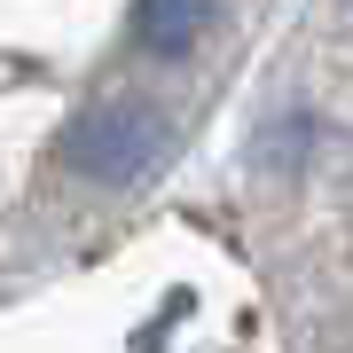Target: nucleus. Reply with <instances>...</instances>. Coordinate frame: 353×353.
Segmentation results:
<instances>
[{
  "instance_id": "f257e3e1",
  "label": "nucleus",
  "mask_w": 353,
  "mask_h": 353,
  "mask_svg": "<svg viewBox=\"0 0 353 353\" xmlns=\"http://www.w3.org/2000/svg\"><path fill=\"white\" fill-rule=\"evenodd\" d=\"M157 150H165V126H157V110H141V102H118V110H102V118L79 126V165L102 173V181H134Z\"/></svg>"
},
{
  "instance_id": "f03ea898",
  "label": "nucleus",
  "mask_w": 353,
  "mask_h": 353,
  "mask_svg": "<svg viewBox=\"0 0 353 353\" xmlns=\"http://www.w3.org/2000/svg\"><path fill=\"white\" fill-rule=\"evenodd\" d=\"M204 24H212V0H141V48L150 55H189Z\"/></svg>"
}]
</instances>
